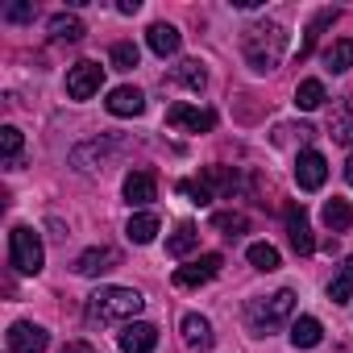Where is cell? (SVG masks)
I'll return each instance as SVG.
<instances>
[{
  "mask_svg": "<svg viewBox=\"0 0 353 353\" xmlns=\"http://www.w3.org/2000/svg\"><path fill=\"white\" fill-rule=\"evenodd\" d=\"M154 349H158V328H154V324H145V320L125 324V332H121V353H154Z\"/></svg>",
  "mask_w": 353,
  "mask_h": 353,
  "instance_id": "12",
  "label": "cell"
},
{
  "mask_svg": "<svg viewBox=\"0 0 353 353\" xmlns=\"http://www.w3.org/2000/svg\"><path fill=\"white\" fill-rule=\"evenodd\" d=\"M287 241H291L295 254H312V250H316V237H312V229H307V212H303L299 204L287 208Z\"/></svg>",
  "mask_w": 353,
  "mask_h": 353,
  "instance_id": "13",
  "label": "cell"
},
{
  "mask_svg": "<svg viewBox=\"0 0 353 353\" xmlns=\"http://www.w3.org/2000/svg\"><path fill=\"white\" fill-rule=\"evenodd\" d=\"M221 266H225V258H221V254H204L200 262L174 270V287H204V283H212V279L221 274Z\"/></svg>",
  "mask_w": 353,
  "mask_h": 353,
  "instance_id": "9",
  "label": "cell"
},
{
  "mask_svg": "<svg viewBox=\"0 0 353 353\" xmlns=\"http://www.w3.org/2000/svg\"><path fill=\"white\" fill-rule=\"evenodd\" d=\"M291 312H295V291H274V295H266V299H254L250 307H245V320H250V328H254V336H266V332H274V328H283L287 320H291Z\"/></svg>",
  "mask_w": 353,
  "mask_h": 353,
  "instance_id": "3",
  "label": "cell"
},
{
  "mask_svg": "<svg viewBox=\"0 0 353 353\" xmlns=\"http://www.w3.org/2000/svg\"><path fill=\"white\" fill-rule=\"evenodd\" d=\"M320 221L332 229V233H345L349 225H353V208H349V200H341V196H332L328 204H324V212H320Z\"/></svg>",
  "mask_w": 353,
  "mask_h": 353,
  "instance_id": "20",
  "label": "cell"
},
{
  "mask_svg": "<svg viewBox=\"0 0 353 353\" xmlns=\"http://www.w3.org/2000/svg\"><path fill=\"white\" fill-rule=\"evenodd\" d=\"M100 83H104V67L92 63V59H83L67 71V96L71 100H92L100 92Z\"/></svg>",
  "mask_w": 353,
  "mask_h": 353,
  "instance_id": "5",
  "label": "cell"
},
{
  "mask_svg": "<svg viewBox=\"0 0 353 353\" xmlns=\"http://www.w3.org/2000/svg\"><path fill=\"white\" fill-rule=\"evenodd\" d=\"M125 233H129L133 245H150V241L158 237V216H154V212H133Z\"/></svg>",
  "mask_w": 353,
  "mask_h": 353,
  "instance_id": "21",
  "label": "cell"
},
{
  "mask_svg": "<svg viewBox=\"0 0 353 353\" xmlns=\"http://www.w3.org/2000/svg\"><path fill=\"white\" fill-rule=\"evenodd\" d=\"M117 9H121V13H125V17H133V13H137V9H141V0H121V5H117Z\"/></svg>",
  "mask_w": 353,
  "mask_h": 353,
  "instance_id": "37",
  "label": "cell"
},
{
  "mask_svg": "<svg viewBox=\"0 0 353 353\" xmlns=\"http://www.w3.org/2000/svg\"><path fill=\"white\" fill-rule=\"evenodd\" d=\"M145 307V299L133 287H100L96 295H88V320L92 324H133V316Z\"/></svg>",
  "mask_w": 353,
  "mask_h": 353,
  "instance_id": "2",
  "label": "cell"
},
{
  "mask_svg": "<svg viewBox=\"0 0 353 353\" xmlns=\"http://www.w3.org/2000/svg\"><path fill=\"white\" fill-rule=\"evenodd\" d=\"M108 59H112V67H117V71H133L141 54H137V46H133V42H117Z\"/></svg>",
  "mask_w": 353,
  "mask_h": 353,
  "instance_id": "32",
  "label": "cell"
},
{
  "mask_svg": "<svg viewBox=\"0 0 353 353\" xmlns=\"http://www.w3.org/2000/svg\"><path fill=\"white\" fill-rule=\"evenodd\" d=\"M50 345V332L42 324H30V320H17L9 328V353H46Z\"/></svg>",
  "mask_w": 353,
  "mask_h": 353,
  "instance_id": "8",
  "label": "cell"
},
{
  "mask_svg": "<svg viewBox=\"0 0 353 353\" xmlns=\"http://www.w3.org/2000/svg\"><path fill=\"white\" fill-rule=\"evenodd\" d=\"M63 353H96V349H92L88 341H67V345H63Z\"/></svg>",
  "mask_w": 353,
  "mask_h": 353,
  "instance_id": "36",
  "label": "cell"
},
{
  "mask_svg": "<svg viewBox=\"0 0 353 353\" xmlns=\"http://www.w3.org/2000/svg\"><path fill=\"white\" fill-rule=\"evenodd\" d=\"M200 183L216 196V192H225V196H233L237 192V174L233 170H225V166H208L204 174H200Z\"/></svg>",
  "mask_w": 353,
  "mask_h": 353,
  "instance_id": "25",
  "label": "cell"
},
{
  "mask_svg": "<svg viewBox=\"0 0 353 353\" xmlns=\"http://www.w3.org/2000/svg\"><path fill=\"white\" fill-rule=\"evenodd\" d=\"M345 179H349V188H353V154H349V162H345Z\"/></svg>",
  "mask_w": 353,
  "mask_h": 353,
  "instance_id": "38",
  "label": "cell"
},
{
  "mask_svg": "<svg viewBox=\"0 0 353 353\" xmlns=\"http://www.w3.org/2000/svg\"><path fill=\"white\" fill-rule=\"evenodd\" d=\"M170 79H174V83H183V88H192V92H200V88L208 83V71H204L196 59H188V63H179V67L170 71Z\"/></svg>",
  "mask_w": 353,
  "mask_h": 353,
  "instance_id": "27",
  "label": "cell"
},
{
  "mask_svg": "<svg viewBox=\"0 0 353 353\" xmlns=\"http://www.w3.org/2000/svg\"><path fill=\"white\" fill-rule=\"evenodd\" d=\"M179 192H183V196H192V204H200V208H204V204H212V192H208L204 183H196V179H183V183H179Z\"/></svg>",
  "mask_w": 353,
  "mask_h": 353,
  "instance_id": "34",
  "label": "cell"
},
{
  "mask_svg": "<svg viewBox=\"0 0 353 353\" xmlns=\"http://www.w3.org/2000/svg\"><path fill=\"white\" fill-rule=\"evenodd\" d=\"M324 100H328V92H324V83H320V79H303V83L295 88V108H303V112L320 108Z\"/></svg>",
  "mask_w": 353,
  "mask_h": 353,
  "instance_id": "26",
  "label": "cell"
},
{
  "mask_svg": "<svg viewBox=\"0 0 353 353\" xmlns=\"http://www.w3.org/2000/svg\"><path fill=\"white\" fill-rule=\"evenodd\" d=\"M324 67H328L332 75L349 71V67H353V38H341V42H332V46L324 50Z\"/></svg>",
  "mask_w": 353,
  "mask_h": 353,
  "instance_id": "24",
  "label": "cell"
},
{
  "mask_svg": "<svg viewBox=\"0 0 353 353\" xmlns=\"http://www.w3.org/2000/svg\"><path fill=\"white\" fill-rule=\"evenodd\" d=\"M328 299H332V303H349V299H353V258H345V262L336 266V274H332V283H328Z\"/></svg>",
  "mask_w": 353,
  "mask_h": 353,
  "instance_id": "22",
  "label": "cell"
},
{
  "mask_svg": "<svg viewBox=\"0 0 353 353\" xmlns=\"http://www.w3.org/2000/svg\"><path fill=\"white\" fill-rule=\"evenodd\" d=\"M117 262H121V254H117L112 245H92V250H83V254L75 258V274L96 279V274H108Z\"/></svg>",
  "mask_w": 353,
  "mask_h": 353,
  "instance_id": "11",
  "label": "cell"
},
{
  "mask_svg": "<svg viewBox=\"0 0 353 353\" xmlns=\"http://www.w3.org/2000/svg\"><path fill=\"white\" fill-rule=\"evenodd\" d=\"M283 50H287V30L279 21H258V26H250L241 34V54H245V63L258 75L274 71L279 59H283Z\"/></svg>",
  "mask_w": 353,
  "mask_h": 353,
  "instance_id": "1",
  "label": "cell"
},
{
  "mask_svg": "<svg viewBox=\"0 0 353 353\" xmlns=\"http://www.w3.org/2000/svg\"><path fill=\"white\" fill-rule=\"evenodd\" d=\"M166 125L170 129H183V133H212L216 129V112L192 108V104H170L166 108Z\"/></svg>",
  "mask_w": 353,
  "mask_h": 353,
  "instance_id": "6",
  "label": "cell"
},
{
  "mask_svg": "<svg viewBox=\"0 0 353 353\" xmlns=\"http://www.w3.org/2000/svg\"><path fill=\"white\" fill-rule=\"evenodd\" d=\"M117 145H121V141H88V145H79V150L71 154V162H75V170H83V174H88V170H96V162H92V158H100V162H104Z\"/></svg>",
  "mask_w": 353,
  "mask_h": 353,
  "instance_id": "19",
  "label": "cell"
},
{
  "mask_svg": "<svg viewBox=\"0 0 353 353\" xmlns=\"http://www.w3.org/2000/svg\"><path fill=\"white\" fill-rule=\"evenodd\" d=\"M34 17V5H9L5 9V21H30Z\"/></svg>",
  "mask_w": 353,
  "mask_h": 353,
  "instance_id": "35",
  "label": "cell"
},
{
  "mask_svg": "<svg viewBox=\"0 0 353 353\" xmlns=\"http://www.w3.org/2000/svg\"><path fill=\"white\" fill-rule=\"evenodd\" d=\"M196 245H200V229H196L192 221H183L179 229L166 237V254H170V258H188Z\"/></svg>",
  "mask_w": 353,
  "mask_h": 353,
  "instance_id": "17",
  "label": "cell"
},
{
  "mask_svg": "<svg viewBox=\"0 0 353 353\" xmlns=\"http://www.w3.org/2000/svg\"><path fill=\"white\" fill-rule=\"evenodd\" d=\"M332 21H336V9H324V13H316V21L307 26V38H303V46H299V59H303V54H307V50L316 46L320 30H324V26H332Z\"/></svg>",
  "mask_w": 353,
  "mask_h": 353,
  "instance_id": "31",
  "label": "cell"
},
{
  "mask_svg": "<svg viewBox=\"0 0 353 353\" xmlns=\"http://www.w3.org/2000/svg\"><path fill=\"white\" fill-rule=\"evenodd\" d=\"M328 133H332V141H341V145H353V104H345V108H336V112H332V125H328Z\"/></svg>",
  "mask_w": 353,
  "mask_h": 353,
  "instance_id": "28",
  "label": "cell"
},
{
  "mask_svg": "<svg viewBox=\"0 0 353 353\" xmlns=\"http://www.w3.org/2000/svg\"><path fill=\"white\" fill-rule=\"evenodd\" d=\"M145 42H150V50H154L158 59H170V54H179V46H183V34L174 30V26H166V21H158V26H150Z\"/></svg>",
  "mask_w": 353,
  "mask_h": 353,
  "instance_id": "16",
  "label": "cell"
},
{
  "mask_svg": "<svg viewBox=\"0 0 353 353\" xmlns=\"http://www.w3.org/2000/svg\"><path fill=\"white\" fill-rule=\"evenodd\" d=\"M179 332H183V345H188V349H196V353L212 349V324H208V316L188 312V316L179 320Z\"/></svg>",
  "mask_w": 353,
  "mask_h": 353,
  "instance_id": "14",
  "label": "cell"
},
{
  "mask_svg": "<svg viewBox=\"0 0 353 353\" xmlns=\"http://www.w3.org/2000/svg\"><path fill=\"white\" fill-rule=\"evenodd\" d=\"M104 104H108L112 117H141V112H145V96H141V88H129V83H125V88H112Z\"/></svg>",
  "mask_w": 353,
  "mask_h": 353,
  "instance_id": "15",
  "label": "cell"
},
{
  "mask_svg": "<svg viewBox=\"0 0 353 353\" xmlns=\"http://www.w3.org/2000/svg\"><path fill=\"white\" fill-rule=\"evenodd\" d=\"M324 179H328L324 154H320V150H303V154L295 158V183H299V192H320Z\"/></svg>",
  "mask_w": 353,
  "mask_h": 353,
  "instance_id": "7",
  "label": "cell"
},
{
  "mask_svg": "<svg viewBox=\"0 0 353 353\" xmlns=\"http://www.w3.org/2000/svg\"><path fill=\"white\" fill-rule=\"evenodd\" d=\"M121 192H125L129 208H145V204H154V200H158V179H154V170H129Z\"/></svg>",
  "mask_w": 353,
  "mask_h": 353,
  "instance_id": "10",
  "label": "cell"
},
{
  "mask_svg": "<svg viewBox=\"0 0 353 353\" xmlns=\"http://www.w3.org/2000/svg\"><path fill=\"white\" fill-rule=\"evenodd\" d=\"M50 38L54 42H79L83 38V21L75 13H59V17H50Z\"/></svg>",
  "mask_w": 353,
  "mask_h": 353,
  "instance_id": "23",
  "label": "cell"
},
{
  "mask_svg": "<svg viewBox=\"0 0 353 353\" xmlns=\"http://www.w3.org/2000/svg\"><path fill=\"white\" fill-rule=\"evenodd\" d=\"M250 266H254V270H262V274L279 270V250H274V245H266V241H254V245H250Z\"/></svg>",
  "mask_w": 353,
  "mask_h": 353,
  "instance_id": "30",
  "label": "cell"
},
{
  "mask_svg": "<svg viewBox=\"0 0 353 353\" xmlns=\"http://www.w3.org/2000/svg\"><path fill=\"white\" fill-rule=\"evenodd\" d=\"M212 225H216V229H221L225 237H241L250 221H245L241 212H216V216H212Z\"/></svg>",
  "mask_w": 353,
  "mask_h": 353,
  "instance_id": "33",
  "label": "cell"
},
{
  "mask_svg": "<svg viewBox=\"0 0 353 353\" xmlns=\"http://www.w3.org/2000/svg\"><path fill=\"white\" fill-rule=\"evenodd\" d=\"M320 336H324V328H320L316 316H299V320H291V345H295V349H316Z\"/></svg>",
  "mask_w": 353,
  "mask_h": 353,
  "instance_id": "18",
  "label": "cell"
},
{
  "mask_svg": "<svg viewBox=\"0 0 353 353\" xmlns=\"http://www.w3.org/2000/svg\"><path fill=\"white\" fill-rule=\"evenodd\" d=\"M21 145H26V137H21V129L17 125H5L0 129V154H5V162L17 170V154H21Z\"/></svg>",
  "mask_w": 353,
  "mask_h": 353,
  "instance_id": "29",
  "label": "cell"
},
{
  "mask_svg": "<svg viewBox=\"0 0 353 353\" xmlns=\"http://www.w3.org/2000/svg\"><path fill=\"white\" fill-rule=\"evenodd\" d=\"M9 258H13L17 274H38L42 262H46L42 237H38L30 225H13V233H9Z\"/></svg>",
  "mask_w": 353,
  "mask_h": 353,
  "instance_id": "4",
  "label": "cell"
}]
</instances>
